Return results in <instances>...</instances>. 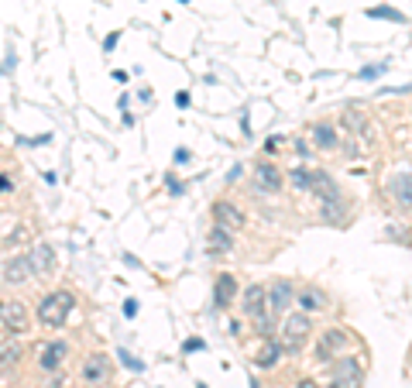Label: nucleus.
Returning a JSON list of instances; mask_svg holds the SVG:
<instances>
[{"label":"nucleus","instance_id":"nucleus-1","mask_svg":"<svg viewBox=\"0 0 412 388\" xmlns=\"http://www.w3.org/2000/svg\"><path fill=\"white\" fill-rule=\"evenodd\" d=\"M73 309H76V295H73V292H66V289H55V292H45V295L38 299L35 316H38V323H42V326L59 330V326H66V323H69V313H73Z\"/></svg>","mask_w":412,"mask_h":388},{"label":"nucleus","instance_id":"nucleus-2","mask_svg":"<svg viewBox=\"0 0 412 388\" xmlns=\"http://www.w3.org/2000/svg\"><path fill=\"white\" fill-rule=\"evenodd\" d=\"M0 326H4V333H11V337L28 333V326H31L28 302H21V299H0Z\"/></svg>","mask_w":412,"mask_h":388},{"label":"nucleus","instance_id":"nucleus-3","mask_svg":"<svg viewBox=\"0 0 412 388\" xmlns=\"http://www.w3.org/2000/svg\"><path fill=\"white\" fill-rule=\"evenodd\" d=\"M279 333H282V340H279V343H282V350L296 354V350L306 343V337L313 333V323H309V316H306V313H289Z\"/></svg>","mask_w":412,"mask_h":388},{"label":"nucleus","instance_id":"nucleus-4","mask_svg":"<svg viewBox=\"0 0 412 388\" xmlns=\"http://www.w3.org/2000/svg\"><path fill=\"white\" fill-rule=\"evenodd\" d=\"M66 361H69V343L66 340H49V343L38 347V367L45 374H59Z\"/></svg>","mask_w":412,"mask_h":388},{"label":"nucleus","instance_id":"nucleus-5","mask_svg":"<svg viewBox=\"0 0 412 388\" xmlns=\"http://www.w3.org/2000/svg\"><path fill=\"white\" fill-rule=\"evenodd\" d=\"M344 347H347V330L340 326H330L320 333L316 340V361H333V357H344Z\"/></svg>","mask_w":412,"mask_h":388},{"label":"nucleus","instance_id":"nucleus-6","mask_svg":"<svg viewBox=\"0 0 412 388\" xmlns=\"http://www.w3.org/2000/svg\"><path fill=\"white\" fill-rule=\"evenodd\" d=\"M35 275H31V265H28V258L25 254H14V258H8L4 265H0V282L4 285H28Z\"/></svg>","mask_w":412,"mask_h":388},{"label":"nucleus","instance_id":"nucleus-7","mask_svg":"<svg viewBox=\"0 0 412 388\" xmlns=\"http://www.w3.org/2000/svg\"><path fill=\"white\" fill-rule=\"evenodd\" d=\"M25 258H28V265H31V275L38 278V275H49L52 268H55V251L45 244V241H35L28 251H25Z\"/></svg>","mask_w":412,"mask_h":388},{"label":"nucleus","instance_id":"nucleus-8","mask_svg":"<svg viewBox=\"0 0 412 388\" xmlns=\"http://www.w3.org/2000/svg\"><path fill=\"white\" fill-rule=\"evenodd\" d=\"M361 378H364V371H361L357 357H340L337 361V367H333V388H361Z\"/></svg>","mask_w":412,"mask_h":388},{"label":"nucleus","instance_id":"nucleus-9","mask_svg":"<svg viewBox=\"0 0 412 388\" xmlns=\"http://www.w3.org/2000/svg\"><path fill=\"white\" fill-rule=\"evenodd\" d=\"M265 292H268V313H289V306L296 302V289L289 278L272 282V289H265Z\"/></svg>","mask_w":412,"mask_h":388},{"label":"nucleus","instance_id":"nucleus-10","mask_svg":"<svg viewBox=\"0 0 412 388\" xmlns=\"http://www.w3.org/2000/svg\"><path fill=\"white\" fill-rule=\"evenodd\" d=\"M214 223L224 227V230H237V227H244V210L234 206L231 199H217L214 203Z\"/></svg>","mask_w":412,"mask_h":388},{"label":"nucleus","instance_id":"nucleus-11","mask_svg":"<svg viewBox=\"0 0 412 388\" xmlns=\"http://www.w3.org/2000/svg\"><path fill=\"white\" fill-rule=\"evenodd\" d=\"M110 378V357L107 354H90L83 361V381L86 385H103Z\"/></svg>","mask_w":412,"mask_h":388},{"label":"nucleus","instance_id":"nucleus-12","mask_svg":"<svg viewBox=\"0 0 412 388\" xmlns=\"http://www.w3.org/2000/svg\"><path fill=\"white\" fill-rule=\"evenodd\" d=\"M234 295H237V278H234L231 271H220V275H217V285H214V302H217V309L234 306Z\"/></svg>","mask_w":412,"mask_h":388},{"label":"nucleus","instance_id":"nucleus-13","mask_svg":"<svg viewBox=\"0 0 412 388\" xmlns=\"http://www.w3.org/2000/svg\"><path fill=\"white\" fill-rule=\"evenodd\" d=\"M206 251L210 254H231L234 251V230H224V227H210V234H206Z\"/></svg>","mask_w":412,"mask_h":388},{"label":"nucleus","instance_id":"nucleus-14","mask_svg":"<svg viewBox=\"0 0 412 388\" xmlns=\"http://www.w3.org/2000/svg\"><path fill=\"white\" fill-rule=\"evenodd\" d=\"M244 313H248V316H255V319L268 313V292H265L258 282L244 289Z\"/></svg>","mask_w":412,"mask_h":388},{"label":"nucleus","instance_id":"nucleus-15","mask_svg":"<svg viewBox=\"0 0 412 388\" xmlns=\"http://www.w3.org/2000/svg\"><path fill=\"white\" fill-rule=\"evenodd\" d=\"M309 189L320 196V203H330V199H340V189H337V182L323 172V169H313V182H309Z\"/></svg>","mask_w":412,"mask_h":388},{"label":"nucleus","instance_id":"nucleus-16","mask_svg":"<svg viewBox=\"0 0 412 388\" xmlns=\"http://www.w3.org/2000/svg\"><path fill=\"white\" fill-rule=\"evenodd\" d=\"M388 193H391V199H395L402 210H412V175H409V172H398V175L391 179Z\"/></svg>","mask_w":412,"mask_h":388},{"label":"nucleus","instance_id":"nucleus-17","mask_svg":"<svg viewBox=\"0 0 412 388\" xmlns=\"http://www.w3.org/2000/svg\"><path fill=\"white\" fill-rule=\"evenodd\" d=\"M296 306H299V313H320V309H326V295L320 292V289H313V285H306L299 295H296Z\"/></svg>","mask_w":412,"mask_h":388},{"label":"nucleus","instance_id":"nucleus-18","mask_svg":"<svg viewBox=\"0 0 412 388\" xmlns=\"http://www.w3.org/2000/svg\"><path fill=\"white\" fill-rule=\"evenodd\" d=\"M255 175H258V186H261V189H268V193H279V189H282V172H279L272 162H261V165L255 169Z\"/></svg>","mask_w":412,"mask_h":388},{"label":"nucleus","instance_id":"nucleus-19","mask_svg":"<svg viewBox=\"0 0 412 388\" xmlns=\"http://www.w3.org/2000/svg\"><path fill=\"white\" fill-rule=\"evenodd\" d=\"M21 357H25V347H21V340H18V337L0 340V367H14Z\"/></svg>","mask_w":412,"mask_h":388},{"label":"nucleus","instance_id":"nucleus-20","mask_svg":"<svg viewBox=\"0 0 412 388\" xmlns=\"http://www.w3.org/2000/svg\"><path fill=\"white\" fill-rule=\"evenodd\" d=\"M320 217H323V223H330V227H344V217H347V210H344V196L323 203V206H320Z\"/></svg>","mask_w":412,"mask_h":388},{"label":"nucleus","instance_id":"nucleus-21","mask_svg":"<svg viewBox=\"0 0 412 388\" xmlns=\"http://www.w3.org/2000/svg\"><path fill=\"white\" fill-rule=\"evenodd\" d=\"M282 354H285V350H282V343H279V340H265V347L258 350V367H265V371H268V367H275Z\"/></svg>","mask_w":412,"mask_h":388},{"label":"nucleus","instance_id":"nucleus-22","mask_svg":"<svg viewBox=\"0 0 412 388\" xmlns=\"http://www.w3.org/2000/svg\"><path fill=\"white\" fill-rule=\"evenodd\" d=\"M313 141H316V148H337V131L330 128V124H316L313 128Z\"/></svg>","mask_w":412,"mask_h":388},{"label":"nucleus","instance_id":"nucleus-23","mask_svg":"<svg viewBox=\"0 0 412 388\" xmlns=\"http://www.w3.org/2000/svg\"><path fill=\"white\" fill-rule=\"evenodd\" d=\"M289 179H292L296 189H309V182H313V169H292Z\"/></svg>","mask_w":412,"mask_h":388},{"label":"nucleus","instance_id":"nucleus-24","mask_svg":"<svg viewBox=\"0 0 412 388\" xmlns=\"http://www.w3.org/2000/svg\"><path fill=\"white\" fill-rule=\"evenodd\" d=\"M368 18H381V21H395V25H402L405 18L398 14V11H391V8H371L368 11Z\"/></svg>","mask_w":412,"mask_h":388},{"label":"nucleus","instance_id":"nucleus-25","mask_svg":"<svg viewBox=\"0 0 412 388\" xmlns=\"http://www.w3.org/2000/svg\"><path fill=\"white\" fill-rule=\"evenodd\" d=\"M165 189H168L172 196H185V182H182V179H175L172 172L165 175Z\"/></svg>","mask_w":412,"mask_h":388},{"label":"nucleus","instance_id":"nucleus-26","mask_svg":"<svg viewBox=\"0 0 412 388\" xmlns=\"http://www.w3.org/2000/svg\"><path fill=\"white\" fill-rule=\"evenodd\" d=\"M117 357H120V361H124V364H127V367H131V371H141V367H144V364H141V361H138V357H134V354H127V350H124V347H120V350H117Z\"/></svg>","mask_w":412,"mask_h":388},{"label":"nucleus","instance_id":"nucleus-27","mask_svg":"<svg viewBox=\"0 0 412 388\" xmlns=\"http://www.w3.org/2000/svg\"><path fill=\"white\" fill-rule=\"evenodd\" d=\"M385 73V66H364L361 69V80H374V76H381Z\"/></svg>","mask_w":412,"mask_h":388},{"label":"nucleus","instance_id":"nucleus-28","mask_svg":"<svg viewBox=\"0 0 412 388\" xmlns=\"http://www.w3.org/2000/svg\"><path fill=\"white\" fill-rule=\"evenodd\" d=\"M347 128H364V117L357 110H347Z\"/></svg>","mask_w":412,"mask_h":388},{"label":"nucleus","instance_id":"nucleus-29","mask_svg":"<svg viewBox=\"0 0 412 388\" xmlns=\"http://www.w3.org/2000/svg\"><path fill=\"white\" fill-rule=\"evenodd\" d=\"M117 38H120V32H110V35L103 38V52H114V45H117Z\"/></svg>","mask_w":412,"mask_h":388},{"label":"nucleus","instance_id":"nucleus-30","mask_svg":"<svg viewBox=\"0 0 412 388\" xmlns=\"http://www.w3.org/2000/svg\"><path fill=\"white\" fill-rule=\"evenodd\" d=\"M124 316H127V319L138 316V299H127V302H124Z\"/></svg>","mask_w":412,"mask_h":388},{"label":"nucleus","instance_id":"nucleus-31","mask_svg":"<svg viewBox=\"0 0 412 388\" xmlns=\"http://www.w3.org/2000/svg\"><path fill=\"white\" fill-rule=\"evenodd\" d=\"M206 343L199 340V337H192V340H185V354H192V350H203Z\"/></svg>","mask_w":412,"mask_h":388},{"label":"nucleus","instance_id":"nucleus-32","mask_svg":"<svg viewBox=\"0 0 412 388\" xmlns=\"http://www.w3.org/2000/svg\"><path fill=\"white\" fill-rule=\"evenodd\" d=\"M11 189H14L11 175H4V172H0V193H11Z\"/></svg>","mask_w":412,"mask_h":388},{"label":"nucleus","instance_id":"nucleus-33","mask_svg":"<svg viewBox=\"0 0 412 388\" xmlns=\"http://www.w3.org/2000/svg\"><path fill=\"white\" fill-rule=\"evenodd\" d=\"M279 148H282V138H279V134L265 141V151H279Z\"/></svg>","mask_w":412,"mask_h":388},{"label":"nucleus","instance_id":"nucleus-34","mask_svg":"<svg viewBox=\"0 0 412 388\" xmlns=\"http://www.w3.org/2000/svg\"><path fill=\"white\" fill-rule=\"evenodd\" d=\"M175 107H189V93H185V90L175 93Z\"/></svg>","mask_w":412,"mask_h":388},{"label":"nucleus","instance_id":"nucleus-35","mask_svg":"<svg viewBox=\"0 0 412 388\" xmlns=\"http://www.w3.org/2000/svg\"><path fill=\"white\" fill-rule=\"evenodd\" d=\"M237 179H241V165H234V169L227 172V182H237Z\"/></svg>","mask_w":412,"mask_h":388},{"label":"nucleus","instance_id":"nucleus-36","mask_svg":"<svg viewBox=\"0 0 412 388\" xmlns=\"http://www.w3.org/2000/svg\"><path fill=\"white\" fill-rule=\"evenodd\" d=\"M299 388H316V385L313 381H299Z\"/></svg>","mask_w":412,"mask_h":388},{"label":"nucleus","instance_id":"nucleus-37","mask_svg":"<svg viewBox=\"0 0 412 388\" xmlns=\"http://www.w3.org/2000/svg\"><path fill=\"white\" fill-rule=\"evenodd\" d=\"M179 4H189V0H179Z\"/></svg>","mask_w":412,"mask_h":388}]
</instances>
